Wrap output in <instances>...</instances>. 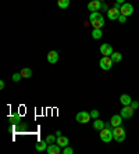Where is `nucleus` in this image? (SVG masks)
<instances>
[{
  "label": "nucleus",
  "instance_id": "obj_3",
  "mask_svg": "<svg viewBox=\"0 0 139 154\" xmlns=\"http://www.w3.org/2000/svg\"><path fill=\"white\" fill-rule=\"evenodd\" d=\"M125 135H127V132H125V129H124L123 126H115L114 129H113V139H114L115 142H124L125 140Z\"/></svg>",
  "mask_w": 139,
  "mask_h": 154
},
{
  "label": "nucleus",
  "instance_id": "obj_2",
  "mask_svg": "<svg viewBox=\"0 0 139 154\" xmlns=\"http://www.w3.org/2000/svg\"><path fill=\"white\" fill-rule=\"evenodd\" d=\"M100 139L104 143H110L113 140V130H111V124H106V128L100 130Z\"/></svg>",
  "mask_w": 139,
  "mask_h": 154
},
{
  "label": "nucleus",
  "instance_id": "obj_24",
  "mask_svg": "<svg viewBox=\"0 0 139 154\" xmlns=\"http://www.w3.org/2000/svg\"><path fill=\"white\" fill-rule=\"evenodd\" d=\"M63 154H74V149H71L70 146L63 147Z\"/></svg>",
  "mask_w": 139,
  "mask_h": 154
},
{
  "label": "nucleus",
  "instance_id": "obj_8",
  "mask_svg": "<svg viewBox=\"0 0 139 154\" xmlns=\"http://www.w3.org/2000/svg\"><path fill=\"white\" fill-rule=\"evenodd\" d=\"M113 46L109 45V43H103V45L100 46V53H102V56H109L110 57L113 54Z\"/></svg>",
  "mask_w": 139,
  "mask_h": 154
},
{
  "label": "nucleus",
  "instance_id": "obj_4",
  "mask_svg": "<svg viewBox=\"0 0 139 154\" xmlns=\"http://www.w3.org/2000/svg\"><path fill=\"white\" fill-rule=\"evenodd\" d=\"M99 65H100V68H102V69L109 71V69L113 67V60H111V57L103 56L102 58H100V61H99Z\"/></svg>",
  "mask_w": 139,
  "mask_h": 154
},
{
  "label": "nucleus",
  "instance_id": "obj_22",
  "mask_svg": "<svg viewBox=\"0 0 139 154\" xmlns=\"http://www.w3.org/2000/svg\"><path fill=\"white\" fill-rule=\"evenodd\" d=\"M10 122H11V124H20V122H21V117L18 115V114H16L14 117H10Z\"/></svg>",
  "mask_w": 139,
  "mask_h": 154
},
{
  "label": "nucleus",
  "instance_id": "obj_16",
  "mask_svg": "<svg viewBox=\"0 0 139 154\" xmlns=\"http://www.w3.org/2000/svg\"><path fill=\"white\" fill-rule=\"evenodd\" d=\"M68 142H70V140H68V138L63 136V135H61V136H59V138H57V140H56V143H57L59 146H61V147L68 146Z\"/></svg>",
  "mask_w": 139,
  "mask_h": 154
},
{
  "label": "nucleus",
  "instance_id": "obj_20",
  "mask_svg": "<svg viewBox=\"0 0 139 154\" xmlns=\"http://www.w3.org/2000/svg\"><path fill=\"white\" fill-rule=\"evenodd\" d=\"M102 36H103V32H102V29L93 28V32H92V38H93V39H100Z\"/></svg>",
  "mask_w": 139,
  "mask_h": 154
},
{
  "label": "nucleus",
  "instance_id": "obj_14",
  "mask_svg": "<svg viewBox=\"0 0 139 154\" xmlns=\"http://www.w3.org/2000/svg\"><path fill=\"white\" fill-rule=\"evenodd\" d=\"M48 146H49V143L46 142V139H45V140H40V142H38L35 144V149L38 151H45L46 150V149H48Z\"/></svg>",
  "mask_w": 139,
  "mask_h": 154
},
{
  "label": "nucleus",
  "instance_id": "obj_10",
  "mask_svg": "<svg viewBox=\"0 0 139 154\" xmlns=\"http://www.w3.org/2000/svg\"><path fill=\"white\" fill-rule=\"evenodd\" d=\"M46 151L49 154H60L61 153V146H59L57 143H50L48 146V149H46Z\"/></svg>",
  "mask_w": 139,
  "mask_h": 154
},
{
  "label": "nucleus",
  "instance_id": "obj_31",
  "mask_svg": "<svg viewBox=\"0 0 139 154\" xmlns=\"http://www.w3.org/2000/svg\"><path fill=\"white\" fill-rule=\"evenodd\" d=\"M0 89H4V81H0Z\"/></svg>",
  "mask_w": 139,
  "mask_h": 154
},
{
  "label": "nucleus",
  "instance_id": "obj_9",
  "mask_svg": "<svg viewBox=\"0 0 139 154\" xmlns=\"http://www.w3.org/2000/svg\"><path fill=\"white\" fill-rule=\"evenodd\" d=\"M120 115L123 118H131L134 115V108L131 105H124V108L120 111Z\"/></svg>",
  "mask_w": 139,
  "mask_h": 154
},
{
  "label": "nucleus",
  "instance_id": "obj_17",
  "mask_svg": "<svg viewBox=\"0 0 139 154\" xmlns=\"http://www.w3.org/2000/svg\"><path fill=\"white\" fill-rule=\"evenodd\" d=\"M93 128H95L96 130H102L103 128H106V124H104L102 119H97V118H96L95 122H93Z\"/></svg>",
  "mask_w": 139,
  "mask_h": 154
},
{
  "label": "nucleus",
  "instance_id": "obj_18",
  "mask_svg": "<svg viewBox=\"0 0 139 154\" xmlns=\"http://www.w3.org/2000/svg\"><path fill=\"white\" fill-rule=\"evenodd\" d=\"M20 74H21V77L22 78H31L32 77V69L31 68H22L20 71Z\"/></svg>",
  "mask_w": 139,
  "mask_h": 154
},
{
  "label": "nucleus",
  "instance_id": "obj_32",
  "mask_svg": "<svg viewBox=\"0 0 139 154\" xmlns=\"http://www.w3.org/2000/svg\"><path fill=\"white\" fill-rule=\"evenodd\" d=\"M115 1H117V3H120V4H124V3H125V0H115Z\"/></svg>",
  "mask_w": 139,
  "mask_h": 154
},
{
  "label": "nucleus",
  "instance_id": "obj_34",
  "mask_svg": "<svg viewBox=\"0 0 139 154\" xmlns=\"http://www.w3.org/2000/svg\"><path fill=\"white\" fill-rule=\"evenodd\" d=\"M99 1H103V0H99Z\"/></svg>",
  "mask_w": 139,
  "mask_h": 154
},
{
  "label": "nucleus",
  "instance_id": "obj_26",
  "mask_svg": "<svg viewBox=\"0 0 139 154\" xmlns=\"http://www.w3.org/2000/svg\"><path fill=\"white\" fill-rule=\"evenodd\" d=\"M91 117L96 119V118L99 117V111H97V110H92V111H91Z\"/></svg>",
  "mask_w": 139,
  "mask_h": 154
},
{
  "label": "nucleus",
  "instance_id": "obj_19",
  "mask_svg": "<svg viewBox=\"0 0 139 154\" xmlns=\"http://www.w3.org/2000/svg\"><path fill=\"white\" fill-rule=\"evenodd\" d=\"M111 60H113V63H120V61L123 60V56H121V53H115L113 52V54H111Z\"/></svg>",
  "mask_w": 139,
  "mask_h": 154
},
{
  "label": "nucleus",
  "instance_id": "obj_33",
  "mask_svg": "<svg viewBox=\"0 0 139 154\" xmlns=\"http://www.w3.org/2000/svg\"><path fill=\"white\" fill-rule=\"evenodd\" d=\"M56 136H57V138H59V136H61V132H60V130H57V132H56Z\"/></svg>",
  "mask_w": 139,
  "mask_h": 154
},
{
  "label": "nucleus",
  "instance_id": "obj_6",
  "mask_svg": "<svg viewBox=\"0 0 139 154\" xmlns=\"http://www.w3.org/2000/svg\"><path fill=\"white\" fill-rule=\"evenodd\" d=\"M120 11H121V14H124V15H132V13H134V6H132L131 3H124L121 4V8H120Z\"/></svg>",
  "mask_w": 139,
  "mask_h": 154
},
{
  "label": "nucleus",
  "instance_id": "obj_29",
  "mask_svg": "<svg viewBox=\"0 0 139 154\" xmlns=\"http://www.w3.org/2000/svg\"><path fill=\"white\" fill-rule=\"evenodd\" d=\"M100 10H102V11H109V7L103 3V1H102V8H100Z\"/></svg>",
  "mask_w": 139,
  "mask_h": 154
},
{
  "label": "nucleus",
  "instance_id": "obj_1",
  "mask_svg": "<svg viewBox=\"0 0 139 154\" xmlns=\"http://www.w3.org/2000/svg\"><path fill=\"white\" fill-rule=\"evenodd\" d=\"M89 22L92 24L93 28L102 29V27L104 25V18L99 11H93V13H91V15H89Z\"/></svg>",
  "mask_w": 139,
  "mask_h": 154
},
{
  "label": "nucleus",
  "instance_id": "obj_11",
  "mask_svg": "<svg viewBox=\"0 0 139 154\" xmlns=\"http://www.w3.org/2000/svg\"><path fill=\"white\" fill-rule=\"evenodd\" d=\"M121 14V11L120 10H117V8H109V11H107V17H109V20L111 21H115L117 18H118V15Z\"/></svg>",
  "mask_w": 139,
  "mask_h": 154
},
{
  "label": "nucleus",
  "instance_id": "obj_25",
  "mask_svg": "<svg viewBox=\"0 0 139 154\" xmlns=\"http://www.w3.org/2000/svg\"><path fill=\"white\" fill-rule=\"evenodd\" d=\"M117 21H118V22H121V24H124V22L127 21V15H124V14H120L118 18H117Z\"/></svg>",
  "mask_w": 139,
  "mask_h": 154
},
{
  "label": "nucleus",
  "instance_id": "obj_30",
  "mask_svg": "<svg viewBox=\"0 0 139 154\" xmlns=\"http://www.w3.org/2000/svg\"><path fill=\"white\" fill-rule=\"evenodd\" d=\"M114 8H117V10H120V8H121V4L115 1V4H114Z\"/></svg>",
  "mask_w": 139,
  "mask_h": 154
},
{
  "label": "nucleus",
  "instance_id": "obj_23",
  "mask_svg": "<svg viewBox=\"0 0 139 154\" xmlns=\"http://www.w3.org/2000/svg\"><path fill=\"white\" fill-rule=\"evenodd\" d=\"M56 140H57V136L56 135H49V136H46V142L50 144V143H56Z\"/></svg>",
  "mask_w": 139,
  "mask_h": 154
},
{
  "label": "nucleus",
  "instance_id": "obj_7",
  "mask_svg": "<svg viewBox=\"0 0 139 154\" xmlns=\"http://www.w3.org/2000/svg\"><path fill=\"white\" fill-rule=\"evenodd\" d=\"M100 8H102V1H99V0H92V1L88 3V10L92 13L100 11Z\"/></svg>",
  "mask_w": 139,
  "mask_h": 154
},
{
  "label": "nucleus",
  "instance_id": "obj_21",
  "mask_svg": "<svg viewBox=\"0 0 139 154\" xmlns=\"http://www.w3.org/2000/svg\"><path fill=\"white\" fill-rule=\"evenodd\" d=\"M57 4L60 8H67L70 6V0H57Z\"/></svg>",
  "mask_w": 139,
  "mask_h": 154
},
{
  "label": "nucleus",
  "instance_id": "obj_13",
  "mask_svg": "<svg viewBox=\"0 0 139 154\" xmlns=\"http://www.w3.org/2000/svg\"><path fill=\"white\" fill-rule=\"evenodd\" d=\"M121 122H123V117L121 115H113L110 119V124L113 128H115V126H120L121 125Z\"/></svg>",
  "mask_w": 139,
  "mask_h": 154
},
{
  "label": "nucleus",
  "instance_id": "obj_5",
  "mask_svg": "<svg viewBox=\"0 0 139 154\" xmlns=\"http://www.w3.org/2000/svg\"><path fill=\"white\" fill-rule=\"evenodd\" d=\"M91 118H92L91 113H86V111H80V113L75 115L77 122H80V124H86V122H89Z\"/></svg>",
  "mask_w": 139,
  "mask_h": 154
},
{
  "label": "nucleus",
  "instance_id": "obj_28",
  "mask_svg": "<svg viewBox=\"0 0 139 154\" xmlns=\"http://www.w3.org/2000/svg\"><path fill=\"white\" fill-rule=\"evenodd\" d=\"M131 107H132L134 110H136V108L139 107V103H138V102H132V103H131Z\"/></svg>",
  "mask_w": 139,
  "mask_h": 154
},
{
  "label": "nucleus",
  "instance_id": "obj_15",
  "mask_svg": "<svg viewBox=\"0 0 139 154\" xmlns=\"http://www.w3.org/2000/svg\"><path fill=\"white\" fill-rule=\"evenodd\" d=\"M120 102H121V104L123 105H131L132 99H131L129 94H123V96L120 97Z\"/></svg>",
  "mask_w": 139,
  "mask_h": 154
},
{
  "label": "nucleus",
  "instance_id": "obj_12",
  "mask_svg": "<svg viewBox=\"0 0 139 154\" xmlns=\"http://www.w3.org/2000/svg\"><path fill=\"white\" fill-rule=\"evenodd\" d=\"M48 61L50 63V64H56V63L59 61V52H56V50L49 52V54H48Z\"/></svg>",
  "mask_w": 139,
  "mask_h": 154
},
{
  "label": "nucleus",
  "instance_id": "obj_27",
  "mask_svg": "<svg viewBox=\"0 0 139 154\" xmlns=\"http://www.w3.org/2000/svg\"><path fill=\"white\" fill-rule=\"evenodd\" d=\"M21 78H22V77H21V74H14V75H13V81H14V82H18Z\"/></svg>",
  "mask_w": 139,
  "mask_h": 154
}]
</instances>
